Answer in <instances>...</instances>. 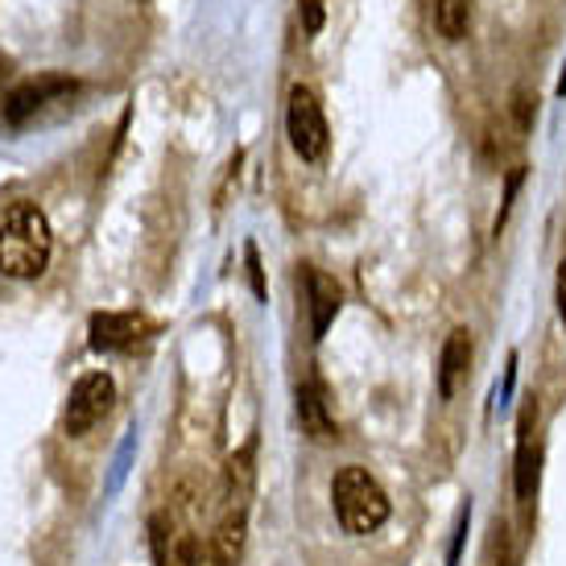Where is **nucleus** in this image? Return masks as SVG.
<instances>
[{"label":"nucleus","instance_id":"1","mask_svg":"<svg viewBox=\"0 0 566 566\" xmlns=\"http://www.w3.org/2000/svg\"><path fill=\"white\" fill-rule=\"evenodd\" d=\"M50 252H54V232L42 207L17 199L0 211V277H13V282L42 277Z\"/></svg>","mask_w":566,"mask_h":566},{"label":"nucleus","instance_id":"2","mask_svg":"<svg viewBox=\"0 0 566 566\" xmlns=\"http://www.w3.org/2000/svg\"><path fill=\"white\" fill-rule=\"evenodd\" d=\"M331 504L347 534H377L389 521V492L364 468H344L331 480Z\"/></svg>","mask_w":566,"mask_h":566},{"label":"nucleus","instance_id":"3","mask_svg":"<svg viewBox=\"0 0 566 566\" xmlns=\"http://www.w3.org/2000/svg\"><path fill=\"white\" fill-rule=\"evenodd\" d=\"M285 133H290V145L302 161H323V154H327V116H323L318 95L302 83L290 92V104H285Z\"/></svg>","mask_w":566,"mask_h":566},{"label":"nucleus","instance_id":"4","mask_svg":"<svg viewBox=\"0 0 566 566\" xmlns=\"http://www.w3.org/2000/svg\"><path fill=\"white\" fill-rule=\"evenodd\" d=\"M112 401H116V385H112L108 373H87V377L75 380V389L66 397V413L63 426L71 439H83L95 422L108 418Z\"/></svg>","mask_w":566,"mask_h":566},{"label":"nucleus","instance_id":"5","mask_svg":"<svg viewBox=\"0 0 566 566\" xmlns=\"http://www.w3.org/2000/svg\"><path fill=\"white\" fill-rule=\"evenodd\" d=\"M75 92H80V80H71V75H38V80H25L21 87H13V92L4 95V120L9 125H25L46 104Z\"/></svg>","mask_w":566,"mask_h":566},{"label":"nucleus","instance_id":"6","mask_svg":"<svg viewBox=\"0 0 566 566\" xmlns=\"http://www.w3.org/2000/svg\"><path fill=\"white\" fill-rule=\"evenodd\" d=\"M149 331V318L137 311H99L87 323V344L92 352H128L137 347Z\"/></svg>","mask_w":566,"mask_h":566},{"label":"nucleus","instance_id":"7","mask_svg":"<svg viewBox=\"0 0 566 566\" xmlns=\"http://www.w3.org/2000/svg\"><path fill=\"white\" fill-rule=\"evenodd\" d=\"M302 282H306V306H311V339H323L339 315V306H344V290L331 273L315 265L302 269Z\"/></svg>","mask_w":566,"mask_h":566},{"label":"nucleus","instance_id":"8","mask_svg":"<svg viewBox=\"0 0 566 566\" xmlns=\"http://www.w3.org/2000/svg\"><path fill=\"white\" fill-rule=\"evenodd\" d=\"M534 418L537 409L534 401L521 409V439H517V468H513V488H517V501L530 504L537 496V475H542V451H537L534 439Z\"/></svg>","mask_w":566,"mask_h":566},{"label":"nucleus","instance_id":"9","mask_svg":"<svg viewBox=\"0 0 566 566\" xmlns=\"http://www.w3.org/2000/svg\"><path fill=\"white\" fill-rule=\"evenodd\" d=\"M244 530H249V517L244 513H228L216 525V534L199 542V566H237L240 554H244Z\"/></svg>","mask_w":566,"mask_h":566},{"label":"nucleus","instance_id":"10","mask_svg":"<svg viewBox=\"0 0 566 566\" xmlns=\"http://www.w3.org/2000/svg\"><path fill=\"white\" fill-rule=\"evenodd\" d=\"M252 484H256V439H249L237 455L228 459L223 468V504L228 513H244L252 496Z\"/></svg>","mask_w":566,"mask_h":566},{"label":"nucleus","instance_id":"11","mask_svg":"<svg viewBox=\"0 0 566 566\" xmlns=\"http://www.w3.org/2000/svg\"><path fill=\"white\" fill-rule=\"evenodd\" d=\"M298 422H302V430H306V439H315V442L335 439V418H331L327 394H323V385H318L315 377L298 385Z\"/></svg>","mask_w":566,"mask_h":566},{"label":"nucleus","instance_id":"12","mask_svg":"<svg viewBox=\"0 0 566 566\" xmlns=\"http://www.w3.org/2000/svg\"><path fill=\"white\" fill-rule=\"evenodd\" d=\"M468 364H472V335L459 327L447 335L442 356H439V394L442 397H455L459 380H463V373H468Z\"/></svg>","mask_w":566,"mask_h":566},{"label":"nucleus","instance_id":"13","mask_svg":"<svg viewBox=\"0 0 566 566\" xmlns=\"http://www.w3.org/2000/svg\"><path fill=\"white\" fill-rule=\"evenodd\" d=\"M154 558L158 566H199V542L190 534L166 530V517H154Z\"/></svg>","mask_w":566,"mask_h":566},{"label":"nucleus","instance_id":"14","mask_svg":"<svg viewBox=\"0 0 566 566\" xmlns=\"http://www.w3.org/2000/svg\"><path fill=\"white\" fill-rule=\"evenodd\" d=\"M434 25L447 42H459L468 33V0H439L434 4Z\"/></svg>","mask_w":566,"mask_h":566},{"label":"nucleus","instance_id":"15","mask_svg":"<svg viewBox=\"0 0 566 566\" xmlns=\"http://www.w3.org/2000/svg\"><path fill=\"white\" fill-rule=\"evenodd\" d=\"M244 261H249V282H252V294L265 302V273H261V256H256V244L244 249Z\"/></svg>","mask_w":566,"mask_h":566},{"label":"nucleus","instance_id":"16","mask_svg":"<svg viewBox=\"0 0 566 566\" xmlns=\"http://www.w3.org/2000/svg\"><path fill=\"white\" fill-rule=\"evenodd\" d=\"M302 4V30L318 33L323 30V0H298Z\"/></svg>","mask_w":566,"mask_h":566},{"label":"nucleus","instance_id":"17","mask_svg":"<svg viewBox=\"0 0 566 566\" xmlns=\"http://www.w3.org/2000/svg\"><path fill=\"white\" fill-rule=\"evenodd\" d=\"M521 178H525V170H513L509 174V182H504V207H501V220H496V232H501V223L509 220V207H513V199H517Z\"/></svg>","mask_w":566,"mask_h":566},{"label":"nucleus","instance_id":"18","mask_svg":"<svg viewBox=\"0 0 566 566\" xmlns=\"http://www.w3.org/2000/svg\"><path fill=\"white\" fill-rule=\"evenodd\" d=\"M530 108H534V104H530V95H525V92L513 95V112H517V128H521V133H530V125H534V112H530Z\"/></svg>","mask_w":566,"mask_h":566},{"label":"nucleus","instance_id":"19","mask_svg":"<svg viewBox=\"0 0 566 566\" xmlns=\"http://www.w3.org/2000/svg\"><path fill=\"white\" fill-rule=\"evenodd\" d=\"M558 315H563V323H566V261L558 265Z\"/></svg>","mask_w":566,"mask_h":566}]
</instances>
